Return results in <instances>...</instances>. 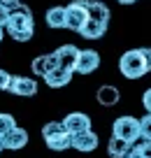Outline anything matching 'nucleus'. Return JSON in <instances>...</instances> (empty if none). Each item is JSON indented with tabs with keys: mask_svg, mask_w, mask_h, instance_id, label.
<instances>
[{
	"mask_svg": "<svg viewBox=\"0 0 151 158\" xmlns=\"http://www.w3.org/2000/svg\"><path fill=\"white\" fill-rule=\"evenodd\" d=\"M88 0H72L68 7H65V28L74 30V33H82V28L88 21Z\"/></svg>",
	"mask_w": 151,
	"mask_h": 158,
	"instance_id": "39448f33",
	"label": "nucleus"
},
{
	"mask_svg": "<svg viewBox=\"0 0 151 158\" xmlns=\"http://www.w3.org/2000/svg\"><path fill=\"white\" fill-rule=\"evenodd\" d=\"M56 58H58V65L65 70H74V63H77V56H79V49L74 44H63L54 51Z\"/></svg>",
	"mask_w": 151,
	"mask_h": 158,
	"instance_id": "f8f14e48",
	"label": "nucleus"
},
{
	"mask_svg": "<svg viewBox=\"0 0 151 158\" xmlns=\"http://www.w3.org/2000/svg\"><path fill=\"white\" fill-rule=\"evenodd\" d=\"M142 105H144L146 114H151V89L144 91V95H142Z\"/></svg>",
	"mask_w": 151,
	"mask_h": 158,
	"instance_id": "5701e85b",
	"label": "nucleus"
},
{
	"mask_svg": "<svg viewBox=\"0 0 151 158\" xmlns=\"http://www.w3.org/2000/svg\"><path fill=\"white\" fill-rule=\"evenodd\" d=\"M130 151H132V144L123 142V139H116V137H109V144H107V153H109L112 158H126Z\"/></svg>",
	"mask_w": 151,
	"mask_h": 158,
	"instance_id": "dca6fc26",
	"label": "nucleus"
},
{
	"mask_svg": "<svg viewBox=\"0 0 151 158\" xmlns=\"http://www.w3.org/2000/svg\"><path fill=\"white\" fill-rule=\"evenodd\" d=\"M70 147L77 149L82 153H88V151H95L98 149V135L93 130H86V133H77L70 137Z\"/></svg>",
	"mask_w": 151,
	"mask_h": 158,
	"instance_id": "9d476101",
	"label": "nucleus"
},
{
	"mask_svg": "<svg viewBox=\"0 0 151 158\" xmlns=\"http://www.w3.org/2000/svg\"><path fill=\"white\" fill-rule=\"evenodd\" d=\"M63 126H65V130H68L70 135L86 133V130H91V118L84 112H72V114H68V116L63 118Z\"/></svg>",
	"mask_w": 151,
	"mask_h": 158,
	"instance_id": "6e6552de",
	"label": "nucleus"
},
{
	"mask_svg": "<svg viewBox=\"0 0 151 158\" xmlns=\"http://www.w3.org/2000/svg\"><path fill=\"white\" fill-rule=\"evenodd\" d=\"M126 158H137V156H135V153H132V151H130V153H128V156H126Z\"/></svg>",
	"mask_w": 151,
	"mask_h": 158,
	"instance_id": "a878e982",
	"label": "nucleus"
},
{
	"mask_svg": "<svg viewBox=\"0 0 151 158\" xmlns=\"http://www.w3.org/2000/svg\"><path fill=\"white\" fill-rule=\"evenodd\" d=\"M5 30L12 35V40L16 42H28L35 33V23H33V12L28 5H14L10 7V19H7Z\"/></svg>",
	"mask_w": 151,
	"mask_h": 158,
	"instance_id": "f257e3e1",
	"label": "nucleus"
},
{
	"mask_svg": "<svg viewBox=\"0 0 151 158\" xmlns=\"http://www.w3.org/2000/svg\"><path fill=\"white\" fill-rule=\"evenodd\" d=\"M30 68H33L35 74H40V77H47L49 72L58 70L61 65H58V58H56V54H47V56H37V58H33Z\"/></svg>",
	"mask_w": 151,
	"mask_h": 158,
	"instance_id": "9b49d317",
	"label": "nucleus"
},
{
	"mask_svg": "<svg viewBox=\"0 0 151 158\" xmlns=\"http://www.w3.org/2000/svg\"><path fill=\"white\" fill-rule=\"evenodd\" d=\"M10 84H12V74L7 72V70L0 68V91H7V89H10Z\"/></svg>",
	"mask_w": 151,
	"mask_h": 158,
	"instance_id": "412c9836",
	"label": "nucleus"
},
{
	"mask_svg": "<svg viewBox=\"0 0 151 158\" xmlns=\"http://www.w3.org/2000/svg\"><path fill=\"white\" fill-rule=\"evenodd\" d=\"M0 42H2V28H0Z\"/></svg>",
	"mask_w": 151,
	"mask_h": 158,
	"instance_id": "bb28decb",
	"label": "nucleus"
},
{
	"mask_svg": "<svg viewBox=\"0 0 151 158\" xmlns=\"http://www.w3.org/2000/svg\"><path fill=\"white\" fill-rule=\"evenodd\" d=\"M132 153H135L137 158H151V142L142 139L140 144H132Z\"/></svg>",
	"mask_w": 151,
	"mask_h": 158,
	"instance_id": "6ab92c4d",
	"label": "nucleus"
},
{
	"mask_svg": "<svg viewBox=\"0 0 151 158\" xmlns=\"http://www.w3.org/2000/svg\"><path fill=\"white\" fill-rule=\"evenodd\" d=\"M88 19L91 21H98V23H107L109 26V7L105 5V2H100V0H88Z\"/></svg>",
	"mask_w": 151,
	"mask_h": 158,
	"instance_id": "ddd939ff",
	"label": "nucleus"
},
{
	"mask_svg": "<svg viewBox=\"0 0 151 158\" xmlns=\"http://www.w3.org/2000/svg\"><path fill=\"white\" fill-rule=\"evenodd\" d=\"M70 79H72V70L58 68V70H54V72H49L47 77H44V81H47L49 89H61V86L70 84Z\"/></svg>",
	"mask_w": 151,
	"mask_h": 158,
	"instance_id": "2eb2a0df",
	"label": "nucleus"
},
{
	"mask_svg": "<svg viewBox=\"0 0 151 158\" xmlns=\"http://www.w3.org/2000/svg\"><path fill=\"white\" fill-rule=\"evenodd\" d=\"M0 144H2V149H10V151H19V149H23L26 144H28V130L23 128H12L7 135H2L0 137Z\"/></svg>",
	"mask_w": 151,
	"mask_h": 158,
	"instance_id": "1a4fd4ad",
	"label": "nucleus"
},
{
	"mask_svg": "<svg viewBox=\"0 0 151 158\" xmlns=\"http://www.w3.org/2000/svg\"><path fill=\"white\" fill-rule=\"evenodd\" d=\"M0 5H5V7H14V5H19V0H0Z\"/></svg>",
	"mask_w": 151,
	"mask_h": 158,
	"instance_id": "b1692460",
	"label": "nucleus"
},
{
	"mask_svg": "<svg viewBox=\"0 0 151 158\" xmlns=\"http://www.w3.org/2000/svg\"><path fill=\"white\" fill-rule=\"evenodd\" d=\"M119 70L126 79H142L151 72V49H130L119 58Z\"/></svg>",
	"mask_w": 151,
	"mask_h": 158,
	"instance_id": "f03ea898",
	"label": "nucleus"
},
{
	"mask_svg": "<svg viewBox=\"0 0 151 158\" xmlns=\"http://www.w3.org/2000/svg\"><path fill=\"white\" fill-rule=\"evenodd\" d=\"M116 2H121V5H132V2H137V0H116Z\"/></svg>",
	"mask_w": 151,
	"mask_h": 158,
	"instance_id": "393cba45",
	"label": "nucleus"
},
{
	"mask_svg": "<svg viewBox=\"0 0 151 158\" xmlns=\"http://www.w3.org/2000/svg\"><path fill=\"white\" fill-rule=\"evenodd\" d=\"M100 68V54L93 49H79V56H77V63H74V70L72 72H79V74H91Z\"/></svg>",
	"mask_w": 151,
	"mask_h": 158,
	"instance_id": "423d86ee",
	"label": "nucleus"
},
{
	"mask_svg": "<svg viewBox=\"0 0 151 158\" xmlns=\"http://www.w3.org/2000/svg\"><path fill=\"white\" fill-rule=\"evenodd\" d=\"M95 98H98V102L103 105V107H114V105H116L119 100H121V93H119V89H116V86L105 84V86H100V89H98Z\"/></svg>",
	"mask_w": 151,
	"mask_h": 158,
	"instance_id": "4468645a",
	"label": "nucleus"
},
{
	"mask_svg": "<svg viewBox=\"0 0 151 158\" xmlns=\"http://www.w3.org/2000/svg\"><path fill=\"white\" fill-rule=\"evenodd\" d=\"M10 93L21 95V98H33L37 93V81L30 77H19V74H12V84H10Z\"/></svg>",
	"mask_w": 151,
	"mask_h": 158,
	"instance_id": "0eeeda50",
	"label": "nucleus"
},
{
	"mask_svg": "<svg viewBox=\"0 0 151 158\" xmlns=\"http://www.w3.org/2000/svg\"><path fill=\"white\" fill-rule=\"evenodd\" d=\"M12 128H16V118L12 116V114L0 112V137H2V135H7Z\"/></svg>",
	"mask_w": 151,
	"mask_h": 158,
	"instance_id": "a211bd4d",
	"label": "nucleus"
},
{
	"mask_svg": "<svg viewBox=\"0 0 151 158\" xmlns=\"http://www.w3.org/2000/svg\"><path fill=\"white\" fill-rule=\"evenodd\" d=\"M7 19H10V7L0 5V28L2 30H5V26H7Z\"/></svg>",
	"mask_w": 151,
	"mask_h": 158,
	"instance_id": "4be33fe9",
	"label": "nucleus"
},
{
	"mask_svg": "<svg viewBox=\"0 0 151 158\" xmlns=\"http://www.w3.org/2000/svg\"><path fill=\"white\" fill-rule=\"evenodd\" d=\"M42 137L51 151H65V149H70V137L72 135L65 130L63 121H49L42 128Z\"/></svg>",
	"mask_w": 151,
	"mask_h": 158,
	"instance_id": "7ed1b4c3",
	"label": "nucleus"
},
{
	"mask_svg": "<svg viewBox=\"0 0 151 158\" xmlns=\"http://www.w3.org/2000/svg\"><path fill=\"white\" fill-rule=\"evenodd\" d=\"M0 151H2V144H0Z\"/></svg>",
	"mask_w": 151,
	"mask_h": 158,
	"instance_id": "cd10ccee",
	"label": "nucleus"
},
{
	"mask_svg": "<svg viewBox=\"0 0 151 158\" xmlns=\"http://www.w3.org/2000/svg\"><path fill=\"white\" fill-rule=\"evenodd\" d=\"M140 139L151 142V114H146L144 118H140Z\"/></svg>",
	"mask_w": 151,
	"mask_h": 158,
	"instance_id": "aec40b11",
	"label": "nucleus"
},
{
	"mask_svg": "<svg viewBox=\"0 0 151 158\" xmlns=\"http://www.w3.org/2000/svg\"><path fill=\"white\" fill-rule=\"evenodd\" d=\"M44 19L49 28H65V7H49Z\"/></svg>",
	"mask_w": 151,
	"mask_h": 158,
	"instance_id": "f3484780",
	"label": "nucleus"
},
{
	"mask_svg": "<svg viewBox=\"0 0 151 158\" xmlns=\"http://www.w3.org/2000/svg\"><path fill=\"white\" fill-rule=\"evenodd\" d=\"M112 137L123 139L128 144H137L140 139V118L135 116H119L112 126Z\"/></svg>",
	"mask_w": 151,
	"mask_h": 158,
	"instance_id": "20e7f679",
	"label": "nucleus"
}]
</instances>
